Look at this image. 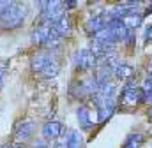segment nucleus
<instances>
[{"label": "nucleus", "mask_w": 152, "mask_h": 148, "mask_svg": "<svg viewBox=\"0 0 152 148\" xmlns=\"http://www.w3.org/2000/svg\"><path fill=\"white\" fill-rule=\"evenodd\" d=\"M27 20V5L20 2L0 0V28L16 30Z\"/></svg>", "instance_id": "1"}, {"label": "nucleus", "mask_w": 152, "mask_h": 148, "mask_svg": "<svg viewBox=\"0 0 152 148\" xmlns=\"http://www.w3.org/2000/svg\"><path fill=\"white\" fill-rule=\"evenodd\" d=\"M32 73L37 74L42 79H51L60 73V62L57 53L53 51H39L30 58Z\"/></svg>", "instance_id": "2"}, {"label": "nucleus", "mask_w": 152, "mask_h": 148, "mask_svg": "<svg viewBox=\"0 0 152 148\" xmlns=\"http://www.w3.org/2000/svg\"><path fill=\"white\" fill-rule=\"evenodd\" d=\"M60 41L62 39L53 32V28L50 27L48 21H41L39 27L32 32V42L44 48V51H53L60 44Z\"/></svg>", "instance_id": "3"}, {"label": "nucleus", "mask_w": 152, "mask_h": 148, "mask_svg": "<svg viewBox=\"0 0 152 148\" xmlns=\"http://www.w3.org/2000/svg\"><path fill=\"white\" fill-rule=\"evenodd\" d=\"M117 102H120V104H124V106H129V108H134V106L145 102V99H143V90H142L140 86L133 85V83H127V85L122 88V92H120Z\"/></svg>", "instance_id": "4"}, {"label": "nucleus", "mask_w": 152, "mask_h": 148, "mask_svg": "<svg viewBox=\"0 0 152 148\" xmlns=\"http://www.w3.org/2000/svg\"><path fill=\"white\" fill-rule=\"evenodd\" d=\"M73 65L76 71H90L97 65V57L90 48L78 49L73 57Z\"/></svg>", "instance_id": "5"}, {"label": "nucleus", "mask_w": 152, "mask_h": 148, "mask_svg": "<svg viewBox=\"0 0 152 148\" xmlns=\"http://www.w3.org/2000/svg\"><path fill=\"white\" fill-rule=\"evenodd\" d=\"M39 11H41V21H53L60 16L66 14L64 2L53 0V2H37Z\"/></svg>", "instance_id": "6"}, {"label": "nucleus", "mask_w": 152, "mask_h": 148, "mask_svg": "<svg viewBox=\"0 0 152 148\" xmlns=\"http://www.w3.org/2000/svg\"><path fill=\"white\" fill-rule=\"evenodd\" d=\"M36 132V123L30 120H20L14 127V139L16 143H28Z\"/></svg>", "instance_id": "7"}, {"label": "nucleus", "mask_w": 152, "mask_h": 148, "mask_svg": "<svg viewBox=\"0 0 152 148\" xmlns=\"http://www.w3.org/2000/svg\"><path fill=\"white\" fill-rule=\"evenodd\" d=\"M48 23H50V27L53 28V32L60 37V39L71 36V32H73L71 20H69V16H66V14L60 16V18H57V20H53V21H48Z\"/></svg>", "instance_id": "8"}, {"label": "nucleus", "mask_w": 152, "mask_h": 148, "mask_svg": "<svg viewBox=\"0 0 152 148\" xmlns=\"http://www.w3.org/2000/svg\"><path fill=\"white\" fill-rule=\"evenodd\" d=\"M96 108H97V118H99V122H106L108 118H112L115 108H117V99L96 101Z\"/></svg>", "instance_id": "9"}, {"label": "nucleus", "mask_w": 152, "mask_h": 148, "mask_svg": "<svg viewBox=\"0 0 152 148\" xmlns=\"http://www.w3.org/2000/svg\"><path fill=\"white\" fill-rule=\"evenodd\" d=\"M42 139L46 141V139H57V138H60L62 134H64V125L60 123V122H57V120H51V122H46L44 125H42Z\"/></svg>", "instance_id": "10"}, {"label": "nucleus", "mask_w": 152, "mask_h": 148, "mask_svg": "<svg viewBox=\"0 0 152 148\" xmlns=\"http://www.w3.org/2000/svg\"><path fill=\"white\" fill-rule=\"evenodd\" d=\"M106 25H108V21H106L104 14L101 12V14H97V16L88 18L87 23H85V28H87V32H88L90 36H96L97 32H101L103 28H106Z\"/></svg>", "instance_id": "11"}, {"label": "nucleus", "mask_w": 152, "mask_h": 148, "mask_svg": "<svg viewBox=\"0 0 152 148\" xmlns=\"http://www.w3.org/2000/svg\"><path fill=\"white\" fill-rule=\"evenodd\" d=\"M113 76L118 81H129L134 76V67L129 65L127 62H118L113 69Z\"/></svg>", "instance_id": "12"}, {"label": "nucleus", "mask_w": 152, "mask_h": 148, "mask_svg": "<svg viewBox=\"0 0 152 148\" xmlns=\"http://www.w3.org/2000/svg\"><path fill=\"white\" fill-rule=\"evenodd\" d=\"M76 120H78V123H80V129H83V131H87V129H90L92 125H94V118H92V113L90 110L87 108V106H80L78 110H76Z\"/></svg>", "instance_id": "13"}, {"label": "nucleus", "mask_w": 152, "mask_h": 148, "mask_svg": "<svg viewBox=\"0 0 152 148\" xmlns=\"http://www.w3.org/2000/svg\"><path fill=\"white\" fill-rule=\"evenodd\" d=\"M143 139H145V136L142 132H133L126 138V143L122 148H140L143 145Z\"/></svg>", "instance_id": "14"}, {"label": "nucleus", "mask_w": 152, "mask_h": 148, "mask_svg": "<svg viewBox=\"0 0 152 148\" xmlns=\"http://www.w3.org/2000/svg\"><path fill=\"white\" fill-rule=\"evenodd\" d=\"M122 21H124V25H126L129 30H134V28L142 27V23H143V14H142V12H136V14H131V16L124 18Z\"/></svg>", "instance_id": "15"}, {"label": "nucleus", "mask_w": 152, "mask_h": 148, "mask_svg": "<svg viewBox=\"0 0 152 148\" xmlns=\"http://www.w3.org/2000/svg\"><path fill=\"white\" fill-rule=\"evenodd\" d=\"M83 147V138L78 131L67 132V148H81Z\"/></svg>", "instance_id": "16"}, {"label": "nucleus", "mask_w": 152, "mask_h": 148, "mask_svg": "<svg viewBox=\"0 0 152 148\" xmlns=\"http://www.w3.org/2000/svg\"><path fill=\"white\" fill-rule=\"evenodd\" d=\"M50 148H67V134H62L60 138H57L55 145H51Z\"/></svg>", "instance_id": "17"}, {"label": "nucleus", "mask_w": 152, "mask_h": 148, "mask_svg": "<svg viewBox=\"0 0 152 148\" xmlns=\"http://www.w3.org/2000/svg\"><path fill=\"white\" fill-rule=\"evenodd\" d=\"M5 73H7V62L0 64V88L4 86V79H5Z\"/></svg>", "instance_id": "18"}, {"label": "nucleus", "mask_w": 152, "mask_h": 148, "mask_svg": "<svg viewBox=\"0 0 152 148\" xmlns=\"http://www.w3.org/2000/svg\"><path fill=\"white\" fill-rule=\"evenodd\" d=\"M149 39H152V25L145 28V36H143V41L145 42H149Z\"/></svg>", "instance_id": "19"}, {"label": "nucleus", "mask_w": 152, "mask_h": 148, "mask_svg": "<svg viewBox=\"0 0 152 148\" xmlns=\"http://www.w3.org/2000/svg\"><path fill=\"white\" fill-rule=\"evenodd\" d=\"M32 148H50V147L46 145V141H44V139H39V141L34 143V147H32Z\"/></svg>", "instance_id": "20"}, {"label": "nucleus", "mask_w": 152, "mask_h": 148, "mask_svg": "<svg viewBox=\"0 0 152 148\" xmlns=\"http://www.w3.org/2000/svg\"><path fill=\"white\" fill-rule=\"evenodd\" d=\"M0 148H21V147H18V145H14V143H5V145H2Z\"/></svg>", "instance_id": "21"}, {"label": "nucleus", "mask_w": 152, "mask_h": 148, "mask_svg": "<svg viewBox=\"0 0 152 148\" xmlns=\"http://www.w3.org/2000/svg\"><path fill=\"white\" fill-rule=\"evenodd\" d=\"M147 12H152V4H151V7H149V11H147Z\"/></svg>", "instance_id": "22"}, {"label": "nucleus", "mask_w": 152, "mask_h": 148, "mask_svg": "<svg viewBox=\"0 0 152 148\" xmlns=\"http://www.w3.org/2000/svg\"><path fill=\"white\" fill-rule=\"evenodd\" d=\"M149 71H151V74H152V62H151V69H149Z\"/></svg>", "instance_id": "23"}, {"label": "nucleus", "mask_w": 152, "mask_h": 148, "mask_svg": "<svg viewBox=\"0 0 152 148\" xmlns=\"http://www.w3.org/2000/svg\"><path fill=\"white\" fill-rule=\"evenodd\" d=\"M151 118H152V110H151Z\"/></svg>", "instance_id": "24"}]
</instances>
